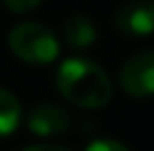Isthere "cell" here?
<instances>
[{
	"label": "cell",
	"instance_id": "cell-1",
	"mask_svg": "<svg viewBox=\"0 0 154 151\" xmlns=\"http://www.w3.org/2000/svg\"><path fill=\"white\" fill-rule=\"evenodd\" d=\"M56 87L65 100L83 109H100L112 100V82L103 67L87 58H69L56 71Z\"/></svg>",
	"mask_w": 154,
	"mask_h": 151
},
{
	"label": "cell",
	"instance_id": "cell-2",
	"mask_svg": "<svg viewBox=\"0 0 154 151\" xmlns=\"http://www.w3.org/2000/svg\"><path fill=\"white\" fill-rule=\"evenodd\" d=\"M9 47H11L16 58H20L27 65H38V67L51 65L60 54L56 36L51 33L49 27L40 22L16 25L9 31Z\"/></svg>",
	"mask_w": 154,
	"mask_h": 151
},
{
	"label": "cell",
	"instance_id": "cell-3",
	"mask_svg": "<svg viewBox=\"0 0 154 151\" xmlns=\"http://www.w3.org/2000/svg\"><path fill=\"white\" fill-rule=\"evenodd\" d=\"M121 89L132 98L154 96V49L141 51L125 60L119 74Z\"/></svg>",
	"mask_w": 154,
	"mask_h": 151
},
{
	"label": "cell",
	"instance_id": "cell-4",
	"mask_svg": "<svg viewBox=\"0 0 154 151\" xmlns=\"http://www.w3.org/2000/svg\"><path fill=\"white\" fill-rule=\"evenodd\" d=\"M114 27L123 36H150L154 33V2L132 0L119 7L114 13Z\"/></svg>",
	"mask_w": 154,
	"mask_h": 151
},
{
	"label": "cell",
	"instance_id": "cell-5",
	"mask_svg": "<svg viewBox=\"0 0 154 151\" xmlns=\"http://www.w3.org/2000/svg\"><path fill=\"white\" fill-rule=\"evenodd\" d=\"M27 127L31 133L40 138H56L69 131L72 127V116L67 109L60 105H36L27 116Z\"/></svg>",
	"mask_w": 154,
	"mask_h": 151
},
{
	"label": "cell",
	"instance_id": "cell-6",
	"mask_svg": "<svg viewBox=\"0 0 154 151\" xmlns=\"http://www.w3.org/2000/svg\"><path fill=\"white\" fill-rule=\"evenodd\" d=\"M63 36H65V42L76 51H85L89 49L98 38L96 25L89 16L85 13H72L65 20V27H63Z\"/></svg>",
	"mask_w": 154,
	"mask_h": 151
},
{
	"label": "cell",
	"instance_id": "cell-7",
	"mask_svg": "<svg viewBox=\"0 0 154 151\" xmlns=\"http://www.w3.org/2000/svg\"><path fill=\"white\" fill-rule=\"evenodd\" d=\"M23 118V109H20L18 98L11 91L0 87V138H7L9 133L16 131Z\"/></svg>",
	"mask_w": 154,
	"mask_h": 151
},
{
	"label": "cell",
	"instance_id": "cell-8",
	"mask_svg": "<svg viewBox=\"0 0 154 151\" xmlns=\"http://www.w3.org/2000/svg\"><path fill=\"white\" fill-rule=\"evenodd\" d=\"M85 151H130V149H127L123 142H119V140L98 138V140H94V142H89Z\"/></svg>",
	"mask_w": 154,
	"mask_h": 151
},
{
	"label": "cell",
	"instance_id": "cell-9",
	"mask_svg": "<svg viewBox=\"0 0 154 151\" xmlns=\"http://www.w3.org/2000/svg\"><path fill=\"white\" fill-rule=\"evenodd\" d=\"M42 0H5L7 9L11 13H31Z\"/></svg>",
	"mask_w": 154,
	"mask_h": 151
},
{
	"label": "cell",
	"instance_id": "cell-10",
	"mask_svg": "<svg viewBox=\"0 0 154 151\" xmlns=\"http://www.w3.org/2000/svg\"><path fill=\"white\" fill-rule=\"evenodd\" d=\"M23 151H69V149L60 147V144H31V147L23 149Z\"/></svg>",
	"mask_w": 154,
	"mask_h": 151
},
{
	"label": "cell",
	"instance_id": "cell-11",
	"mask_svg": "<svg viewBox=\"0 0 154 151\" xmlns=\"http://www.w3.org/2000/svg\"><path fill=\"white\" fill-rule=\"evenodd\" d=\"M152 2H154V0H152Z\"/></svg>",
	"mask_w": 154,
	"mask_h": 151
}]
</instances>
